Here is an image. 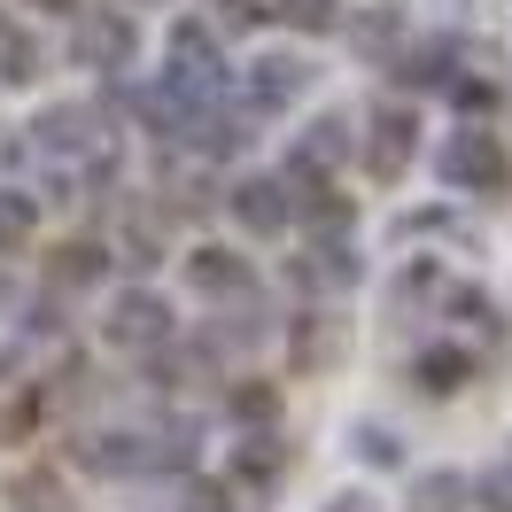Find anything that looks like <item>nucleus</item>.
<instances>
[{"instance_id":"f704fd0d","label":"nucleus","mask_w":512,"mask_h":512,"mask_svg":"<svg viewBox=\"0 0 512 512\" xmlns=\"http://www.w3.org/2000/svg\"><path fill=\"white\" fill-rule=\"evenodd\" d=\"M55 334H63V295L47 288L24 303V342H55Z\"/></svg>"},{"instance_id":"f257e3e1","label":"nucleus","mask_w":512,"mask_h":512,"mask_svg":"<svg viewBox=\"0 0 512 512\" xmlns=\"http://www.w3.org/2000/svg\"><path fill=\"white\" fill-rule=\"evenodd\" d=\"M70 63L94 70L101 86H125L140 70V24H132V8H109V0L70 8Z\"/></svg>"},{"instance_id":"423d86ee","label":"nucleus","mask_w":512,"mask_h":512,"mask_svg":"<svg viewBox=\"0 0 512 512\" xmlns=\"http://www.w3.org/2000/svg\"><path fill=\"white\" fill-rule=\"evenodd\" d=\"M280 179H288V218L303 225V233L357 225V194L342 187L334 171H319V163H303V156H280Z\"/></svg>"},{"instance_id":"a211bd4d","label":"nucleus","mask_w":512,"mask_h":512,"mask_svg":"<svg viewBox=\"0 0 512 512\" xmlns=\"http://www.w3.org/2000/svg\"><path fill=\"white\" fill-rule=\"evenodd\" d=\"M187 288L210 295V303L249 295V288H256V264H249L241 249H225V241H202V249H187Z\"/></svg>"},{"instance_id":"f03ea898","label":"nucleus","mask_w":512,"mask_h":512,"mask_svg":"<svg viewBox=\"0 0 512 512\" xmlns=\"http://www.w3.org/2000/svg\"><path fill=\"white\" fill-rule=\"evenodd\" d=\"M435 171H443V187H450V194H505V187H512L505 140L481 125V117H466V125H458L443 148H435Z\"/></svg>"},{"instance_id":"39448f33","label":"nucleus","mask_w":512,"mask_h":512,"mask_svg":"<svg viewBox=\"0 0 512 512\" xmlns=\"http://www.w3.org/2000/svg\"><path fill=\"white\" fill-rule=\"evenodd\" d=\"M101 140H117L101 101H47L32 125H24V148L39 163H78V156H94Z\"/></svg>"},{"instance_id":"f8f14e48","label":"nucleus","mask_w":512,"mask_h":512,"mask_svg":"<svg viewBox=\"0 0 512 512\" xmlns=\"http://www.w3.org/2000/svg\"><path fill=\"white\" fill-rule=\"evenodd\" d=\"M109 210H117V233H101L109 256L132 264V272H156V264H163V241H171V210H163V202H125V194H117Z\"/></svg>"},{"instance_id":"2eb2a0df","label":"nucleus","mask_w":512,"mask_h":512,"mask_svg":"<svg viewBox=\"0 0 512 512\" xmlns=\"http://www.w3.org/2000/svg\"><path fill=\"white\" fill-rule=\"evenodd\" d=\"M311 78H319V70L303 63V55H256V63L241 70V101H249L256 117H280V109H295V101L311 94Z\"/></svg>"},{"instance_id":"20e7f679","label":"nucleus","mask_w":512,"mask_h":512,"mask_svg":"<svg viewBox=\"0 0 512 512\" xmlns=\"http://www.w3.org/2000/svg\"><path fill=\"white\" fill-rule=\"evenodd\" d=\"M171 334H179V311H171V295L148 288V280H132V288H117L101 303V342H109V350L140 357V350H156V342H171Z\"/></svg>"},{"instance_id":"473e14b6","label":"nucleus","mask_w":512,"mask_h":512,"mask_svg":"<svg viewBox=\"0 0 512 512\" xmlns=\"http://www.w3.org/2000/svg\"><path fill=\"white\" fill-rule=\"evenodd\" d=\"M357 458H365V466H381V474H396V466H404V435L381 427V419H365V427H357Z\"/></svg>"},{"instance_id":"6e6552de","label":"nucleus","mask_w":512,"mask_h":512,"mask_svg":"<svg viewBox=\"0 0 512 512\" xmlns=\"http://www.w3.org/2000/svg\"><path fill=\"white\" fill-rule=\"evenodd\" d=\"M288 474H295V443L272 427V419H264V427H241V443L225 450V481L249 489V497H272Z\"/></svg>"},{"instance_id":"2f4dec72","label":"nucleus","mask_w":512,"mask_h":512,"mask_svg":"<svg viewBox=\"0 0 512 512\" xmlns=\"http://www.w3.org/2000/svg\"><path fill=\"white\" fill-rule=\"evenodd\" d=\"M443 94H450V109H458V117H489V109H497V78H489V70L474 78V70L458 63V70H450V86H443Z\"/></svg>"},{"instance_id":"58836bf2","label":"nucleus","mask_w":512,"mask_h":512,"mask_svg":"<svg viewBox=\"0 0 512 512\" xmlns=\"http://www.w3.org/2000/svg\"><path fill=\"white\" fill-rule=\"evenodd\" d=\"M326 512H373V497H334Z\"/></svg>"},{"instance_id":"ea45409f","label":"nucleus","mask_w":512,"mask_h":512,"mask_svg":"<svg viewBox=\"0 0 512 512\" xmlns=\"http://www.w3.org/2000/svg\"><path fill=\"white\" fill-rule=\"evenodd\" d=\"M497 481H505V489H512V443H505V458H497Z\"/></svg>"},{"instance_id":"9b49d317","label":"nucleus","mask_w":512,"mask_h":512,"mask_svg":"<svg viewBox=\"0 0 512 512\" xmlns=\"http://www.w3.org/2000/svg\"><path fill=\"white\" fill-rule=\"evenodd\" d=\"M458 63H466V47L450 32H435V39H404L381 70H388V94H443Z\"/></svg>"},{"instance_id":"4be33fe9","label":"nucleus","mask_w":512,"mask_h":512,"mask_svg":"<svg viewBox=\"0 0 512 512\" xmlns=\"http://www.w3.org/2000/svg\"><path fill=\"white\" fill-rule=\"evenodd\" d=\"M280 404H288V388L264 381V373H233V381H218V412L233 419V427H264V419H280Z\"/></svg>"},{"instance_id":"c756f323","label":"nucleus","mask_w":512,"mask_h":512,"mask_svg":"<svg viewBox=\"0 0 512 512\" xmlns=\"http://www.w3.org/2000/svg\"><path fill=\"white\" fill-rule=\"evenodd\" d=\"M272 24V0H210V32L218 39H256Z\"/></svg>"},{"instance_id":"b1692460","label":"nucleus","mask_w":512,"mask_h":512,"mask_svg":"<svg viewBox=\"0 0 512 512\" xmlns=\"http://www.w3.org/2000/svg\"><path fill=\"white\" fill-rule=\"evenodd\" d=\"M280 334H288V365H303V373H319L326 357L342 350V326H334V311H295Z\"/></svg>"},{"instance_id":"c85d7f7f","label":"nucleus","mask_w":512,"mask_h":512,"mask_svg":"<svg viewBox=\"0 0 512 512\" xmlns=\"http://www.w3.org/2000/svg\"><path fill=\"white\" fill-rule=\"evenodd\" d=\"M0 86H39V39L24 24H0Z\"/></svg>"},{"instance_id":"dca6fc26","label":"nucleus","mask_w":512,"mask_h":512,"mask_svg":"<svg viewBox=\"0 0 512 512\" xmlns=\"http://www.w3.org/2000/svg\"><path fill=\"white\" fill-rule=\"evenodd\" d=\"M342 39H350V55L357 63H373L381 70L404 39H412V8L404 0H373V8H342Z\"/></svg>"},{"instance_id":"a19ab883","label":"nucleus","mask_w":512,"mask_h":512,"mask_svg":"<svg viewBox=\"0 0 512 512\" xmlns=\"http://www.w3.org/2000/svg\"><path fill=\"white\" fill-rule=\"evenodd\" d=\"M132 8H163V0H132Z\"/></svg>"},{"instance_id":"412c9836","label":"nucleus","mask_w":512,"mask_h":512,"mask_svg":"<svg viewBox=\"0 0 512 512\" xmlns=\"http://www.w3.org/2000/svg\"><path fill=\"white\" fill-rule=\"evenodd\" d=\"M140 450H148V474H194L202 458V427L179 412H163L156 427H140Z\"/></svg>"},{"instance_id":"bb28decb","label":"nucleus","mask_w":512,"mask_h":512,"mask_svg":"<svg viewBox=\"0 0 512 512\" xmlns=\"http://www.w3.org/2000/svg\"><path fill=\"white\" fill-rule=\"evenodd\" d=\"M156 202L171 210V225H179V218H210L225 194H218V179H210V171H179V179H163Z\"/></svg>"},{"instance_id":"ddd939ff","label":"nucleus","mask_w":512,"mask_h":512,"mask_svg":"<svg viewBox=\"0 0 512 512\" xmlns=\"http://www.w3.org/2000/svg\"><path fill=\"white\" fill-rule=\"evenodd\" d=\"M481 373V357L458 342V334H443V342H419L412 357H404V388L412 396H427V404H443V396H458V388Z\"/></svg>"},{"instance_id":"393cba45","label":"nucleus","mask_w":512,"mask_h":512,"mask_svg":"<svg viewBox=\"0 0 512 512\" xmlns=\"http://www.w3.org/2000/svg\"><path fill=\"white\" fill-rule=\"evenodd\" d=\"M404 512H474V474H458V466H427V474H412Z\"/></svg>"},{"instance_id":"5701e85b","label":"nucleus","mask_w":512,"mask_h":512,"mask_svg":"<svg viewBox=\"0 0 512 512\" xmlns=\"http://www.w3.org/2000/svg\"><path fill=\"white\" fill-rule=\"evenodd\" d=\"M443 256H412L396 280H388V311L396 319H435V295H443Z\"/></svg>"},{"instance_id":"0eeeda50","label":"nucleus","mask_w":512,"mask_h":512,"mask_svg":"<svg viewBox=\"0 0 512 512\" xmlns=\"http://www.w3.org/2000/svg\"><path fill=\"white\" fill-rule=\"evenodd\" d=\"M357 156H365L373 179H396V171L419 156V109L404 94H388L381 109H365V117H357Z\"/></svg>"},{"instance_id":"72a5a7b5","label":"nucleus","mask_w":512,"mask_h":512,"mask_svg":"<svg viewBox=\"0 0 512 512\" xmlns=\"http://www.w3.org/2000/svg\"><path fill=\"white\" fill-rule=\"evenodd\" d=\"M233 497H241V489H233V481L187 474V489H179V505H171V512H241V505H233Z\"/></svg>"},{"instance_id":"7ed1b4c3","label":"nucleus","mask_w":512,"mask_h":512,"mask_svg":"<svg viewBox=\"0 0 512 512\" xmlns=\"http://www.w3.org/2000/svg\"><path fill=\"white\" fill-rule=\"evenodd\" d=\"M365 280V256H357V233L350 225H326V233H303V249L288 256V288L326 303V295H350Z\"/></svg>"},{"instance_id":"c9c22d12","label":"nucleus","mask_w":512,"mask_h":512,"mask_svg":"<svg viewBox=\"0 0 512 512\" xmlns=\"http://www.w3.org/2000/svg\"><path fill=\"white\" fill-rule=\"evenodd\" d=\"M474 512H512V489L497 481V466H489V474L474 481Z\"/></svg>"},{"instance_id":"1a4fd4ad","label":"nucleus","mask_w":512,"mask_h":512,"mask_svg":"<svg viewBox=\"0 0 512 512\" xmlns=\"http://www.w3.org/2000/svg\"><path fill=\"white\" fill-rule=\"evenodd\" d=\"M163 47H171L163 70H179L194 94H225V86H233V63H225V39L210 32V16H179Z\"/></svg>"},{"instance_id":"e433bc0d","label":"nucleus","mask_w":512,"mask_h":512,"mask_svg":"<svg viewBox=\"0 0 512 512\" xmlns=\"http://www.w3.org/2000/svg\"><path fill=\"white\" fill-rule=\"evenodd\" d=\"M16 373H24V350H16V342H0V388L16 381Z\"/></svg>"},{"instance_id":"4c0bfd02","label":"nucleus","mask_w":512,"mask_h":512,"mask_svg":"<svg viewBox=\"0 0 512 512\" xmlns=\"http://www.w3.org/2000/svg\"><path fill=\"white\" fill-rule=\"evenodd\" d=\"M39 16H70V8H86V0H32Z\"/></svg>"},{"instance_id":"f3484780","label":"nucleus","mask_w":512,"mask_h":512,"mask_svg":"<svg viewBox=\"0 0 512 512\" xmlns=\"http://www.w3.org/2000/svg\"><path fill=\"white\" fill-rule=\"evenodd\" d=\"M109 241H94V233H70V241H55V249L39 256V280L55 295H86V288H101L109 280Z\"/></svg>"},{"instance_id":"7c9ffc66","label":"nucleus","mask_w":512,"mask_h":512,"mask_svg":"<svg viewBox=\"0 0 512 512\" xmlns=\"http://www.w3.org/2000/svg\"><path fill=\"white\" fill-rule=\"evenodd\" d=\"M8 505H16V512H70V497H63V481H55V474L24 466V474L8 481Z\"/></svg>"},{"instance_id":"4468645a","label":"nucleus","mask_w":512,"mask_h":512,"mask_svg":"<svg viewBox=\"0 0 512 512\" xmlns=\"http://www.w3.org/2000/svg\"><path fill=\"white\" fill-rule=\"evenodd\" d=\"M225 210H233V225L241 233H256V241H272V233H288V179L280 171H241L233 187H225Z\"/></svg>"},{"instance_id":"6ab92c4d","label":"nucleus","mask_w":512,"mask_h":512,"mask_svg":"<svg viewBox=\"0 0 512 512\" xmlns=\"http://www.w3.org/2000/svg\"><path fill=\"white\" fill-rule=\"evenodd\" d=\"M435 319H443L450 334H481V342H505V311H497V295L474 288V280H443V295H435Z\"/></svg>"},{"instance_id":"aec40b11","label":"nucleus","mask_w":512,"mask_h":512,"mask_svg":"<svg viewBox=\"0 0 512 512\" xmlns=\"http://www.w3.org/2000/svg\"><path fill=\"white\" fill-rule=\"evenodd\" d=\"M288 156L319 163V171H342V163L357 156V117L350 109H319V117L303 125V140H288Z\"/></svg>"},{"instance_id":"9d476101","label":"nucleus","mask_w":512,"mask_h":512,"mask_svg":"<svg viewBox=\"0 0 512 512\" xmlns=\"http://www.w3.org/2000/svg\"><path fill=\"white\" fill-rule=\"evenodd\" d=\"M70 466L94 474V481H148L140 427H78V435H70Z\"/></svg>"},{"instance_id":"cd10ccee","label":"nucleus","mask_w":512,"mask_h":512,"mask_svg":"<svg viewBox=\"0 0 512 512\" xmlns=\"http://www.w3.org/2000/svg\"><path fill=\"white\" fill-rule=\"evenodd\" d=\"M342 8H350V0H272V16L303 39H334L342 32Z\"/></svg>"},{"instance_id":"a878e982","label":"nucleus","mask_w":512,"mask_h":512,"mask_svg":"<svg viewBox=\"0 0 512 512\" xmlns=\"http://www.w3.org/2000/svg\"><path fill=\"white\" fill-rule=\"evenodd\" d=\"M32 241H39V194L0 187V256H24Z\"/></svg>"}]
</instances>
